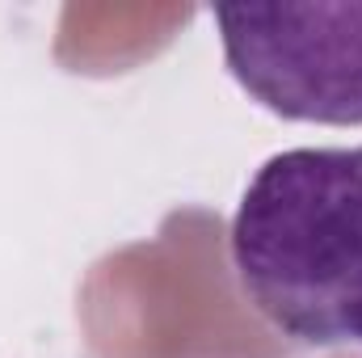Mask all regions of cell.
Wrapping results in <instances>:
<instances>
[{
  "label": "cell",
  "instance_id": "6da1fadb",
  "mask_svg": "<svg viewBox=\"0 0 362 358\" xmlns=\"http://www.w3.org/2000/svg\"><path fill=\"white\" fill-rule=\"evenodd\" d=\"M232 266L282 337L362 350V144L270 156L236 207Z\"/></svg>",
  "mask_w": 362,
  "mask_h": 358
},
{
  "label": "cell",
  "instance_id": "7a4b0ae2",
  "mask_svg": "<svg viewBox=\"0 0 362 358\" xmlns=\"http://www.w3.org/2000/svg\"><path fill=\"white\" fill-rule=\"evenodd\" d=\"M228 72L291 122L362 127V4H219Z\"/></svg>",
  "mask_w": 362,
  "mask_h": 358
},
{
  "label": "cell",
  "instance_id": "3957f363",
  "mask_svg": "<svg viewBox=\"0 0 362 358\" xmlns=\"http://www.w3.org/2000/svg\"><path fill=\"white\" fill-rule=\"evenodd\" d=\"M329 358H362V350H341V354H329Z\"/></svg>",
  "mask_w": 362,
  "mask_h": 358
}]
</instances>
